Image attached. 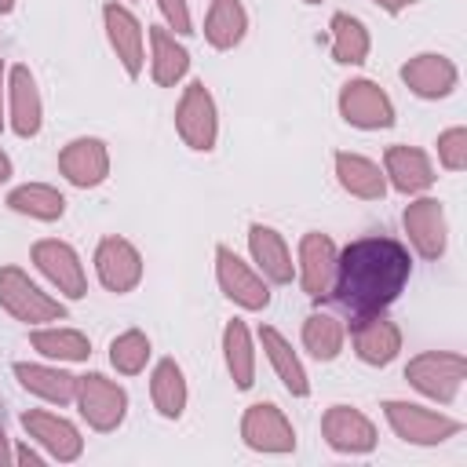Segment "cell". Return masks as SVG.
I'll return each instance as SVG.
<instances>
[{
	"mask_svg": "<svg viewBox=\"0 0 467 467\" xmlns=\"http://www.w3.org/2000/svg\"><path fill=\"white\" fill-rule=\"evenodd\" d=\"M7 120L18 139L40 135V124H44V102H40L36 77L22 62L7 69Z\"/></svg>",
	"mask_w": 467,
	"mask_h": 467,
	"instance_id": "ac0fdd59",
	"label": "cell"
},
{
	"mask_svg": "<svg viewBox=\"0 0 467 467\" xmlns=\"http://www.w3.org/2000/svg\"><path fill=\"white\" fill-rule=\"evenodd\" d=\"M150 398H153V409L164 416V420H179L186 412V401H190V390H186V376H182V365L175 358H161L153 365V376H150Z\"/></svg>",
	"mask_w": 467,
	"mask_h": 467,
	"instance_id": "4316f807",
	"label": "cell"
},
{
	"mask_svg": "<svg viewBox=\"0 0 467 467\" xmlns=\"http://www.w3.org/2000/svg\"><path fill=\"white\" fill-rule=\"evenodd\" d=\"M343 343H347V328H343V321L336 314H328V310L306 314V321H303V347H306L310 358L336 361Z\"/></svg>",
	"mask_w": 467,
	"mask_h": 467,
	"instance_id": "1f68e13d",
	"label": "cell"
},
{
	"mask_svg": "<svg viewBox=\"0 0 467 467\" xmlns=\"http://www.w3.org/2000/svg\"><path fill=\"white\" fill-rule=\"evenodd\" d=\"M401 226L409 234V244L416 248V255L423 259H441L445 255V244H449V223H445V208L438 197H412L401 212Z\"/></svg>",
	"mask_w": 467,
	"mask_h": 467,
	"instance_id": "8fae6325",
	"label": "cell"
},
{
	"mask_svg": "<svg viewBox=\"0 0 467 467\" xmlns=\"http://www.w3.org/2000/svg\"><path fill=\"white\" fill-rule=\"evenodd\" d=\"M409 277H412L409 248L394 237L368 234V237L350 241L347 248H336L328 296L354 325V321L383 314L405 292Z\"/></svg>",
	"mask_w": 467,
	"mask_h": 467,
	"instance_id": "6da1fadb",
	"label": "cell"
},
{
	"mask_svg": "<svg viewBox=\"0 0 467 467\" xmlns=\"http://www.w3.org/2000/svg\"><path fill=\"white\" fill-rule=\"evenodd\" d=\"M438 164L445 171H463L467 168V128L463 124L445 128L438 135Z\"/></svg>",
	"mask_w": 467,
	"mask_h": 467,
	"instance_id": "e575fe53",
	"label": "cell"
},
{
	"mask_svg": "<svg viewBox=\"0 0 467 467\" xmlns=\"http://www.w3.org/2000/svg\"><path fill=\"white\" fill-rule=\"evenodd\" d=\"M29 259H33V266L47 277V285L58 288V296H66V299H84V296H88L84 263H80V255H77L73 244H66V241H58V237H44V241L33 244Z\"/></svg>",
	"mask_w": 467,
	"mask_h": 467,
	"instance_id": "ba28073f",
	"label": "cell"
},
{
	"mask_svg": "<svg viewBox=\"0 0 467 467\" xmlns=\"http://www.w3.org/2000/svg\"><path fill=\"white\" fill-rule=\"evenodd\" d=\"M259 343H263V354H266V361L274 365L281 387H285L292 398H306V394H310V379H306V368H303L299 354L292 350V343H288L274 325H263V328H259Z\"/></svg>",
	"mask_w": 467,
	"mask_h": 467,
	"instance_id": "d4e9b609",
	"label": "cell"
},
{
	"mask_svg": "<svg viewBox=\"0 0 467 467\" xmlns=\"http://www.w3.org/2000/svg\"><path fill=\"white\" fill-rule=\"evenodd\" d=\"M7 463H15V452H11V441H7V434L0 427V467H7Z\"/></svg>",
	"mask_w": 467,
	"mask_h": 467,
	"instance_id": "ab89813d",
	"label": "cell"
},
{
	"mask_svg": "<svg viewBox=\"0 0 467 467\" xmlns=\"http://www.w3.org/2000/svg\"><path fill=\"white\" fill-rule=\"evenodd\" d=\"M4 106H7V66L0 58V128H4Z\"/></svg>",
	"mask_w": 467,
	"mask_h": 467,
	"instance_id": "f35d334b",
	"label": "cell"
},
{
	"mask_svg": "<svg viewBox=\"0 0 467 467\" xmlns=\"http://www.w3.org/2000/svg\"><path fill=\"white\" fill-rule=\"evenodd\" d=\"M0 306L22 325H47L66 317V303L47 296L22 266H0Z\"/></svg>",
	"mask_w": 467,
	"mask_h": 467,
	"instance_id": "3957f363",
	"label": "cell"
},
{
	"mask_svg": "<svg viewBox=\"0 0 467 467\" xmlns=\"http://www.w3.org/2000/svg\"><path fill=\"white\" fill-rule=\"evenodd\" d=\"M321 434H325L328 449H336L343 456H365L376 449V427L354 405H328L321 416Z\"/></svg>",
	"mask_w": 467,
	"mask_h": 467,
	"instance_id": "9a60e30c",
	"label": "cell"
},
{
	"mask_svg": "<svg viewBox=\"0 0 467 467\" xmlns=\"http://www.w3.org/2000/svg\"><path fill=\"white\" fill-rule=\"evenodd\" d=\"M332 266H336V241L321 230H310L299 237V263L296 277L310 299H325L332 285Z\"/></svg>",
	"mask_w": 467,
	"mask_h": 467,
	"instance_id": "d6986e66",
	"label": "cell"
},
{
	"mask_svg": "<svg viewBox=\"0 0 467 467\" xmlns=\"http://www.w3.org/2000/svg\"><path fill=\"white\" fill-rule=\"evenodd\" d=\"M168 29H175V36H190L193 33V18H190V4L186 0H157Z\"/></svg>",
	"mask_w": 467,
	"mask_h": 467,
	"instance_id": "d590c367",
	"label": "cell"
},
{
	"mask_svg": "<svg viewBox=\"0 0 467 467\" xmlns=\"http://www.w3.org/2000/svg\"><path fill=\"white\" fill-rule=\"evenodd\" d=\"M102 26H106V40H109L117 62L124 66V73L131 80H139L142 77V66H146V33H142V22L124 4H106L102 7Z\"/></svg>",
	"mask_w": 467,
	"mask_h": 467,
	"instance_id": "5bb4252c",
	"label": "cell"
},
{
	"mask_svg": "<svg viewBox=\"0 0 467 467\" xmlns=\"http://www.w3.org/2000/svg\"><path fill=\"white\" fill-rule=\"evenodd\" d=\"M379 11H387V15H401L405 7H412V0H372Z\"/></svg>",
	"mask_w": 467,
	"mask_h": 467,
	"instance_id": "74e56055",
	"label": "cell"
},
{
	"mask_svg": "<svg viewBox=\"0 0 467 467\" xmlns=\"http://www.w3.org/2000/svg\"><path fill=\"white\" fill-rule=\"evenodd\" d=\"M11 171H15V168H11V157H7L4 150H0V186H4L7 179H11Z\"/></svg>",
	"mask_w": 467,
	"mask_h": 467,
	"instance_id": "60d3db41",
	"label": "cell"
},
{
	"mask_svg": "<svg viewBox=\"0 0 467 467\" xmlns=\"http://www.w3.org/2000/svg\"><path fill=\"white\" fill-rule=\"evenodd\" d=\"M223 358H226V372L234 379L237 390H248L255 383V347H252V332L244 321H226L223 328Z\"/></svg>",
	"mask_w": 467,
	"mask_h": 467,
	"instance_id": "f1b7e54d",
	"label": "cell"
},
{
	"mask_svg": "<svg viewBox=\"0 0 467 467\" xmlns=\"http://www.w3.org/2000/svg\"><path fill=\"white\" fill-rule=\"evenodd\" d=\"M29 347L36 354H44L47 361H88L91 358V339L77 328H62V325H47V328H33L29 332Z\"/></svg>",
	"mask_w": 467,
	"mask_h": 467,
	"instance_id": "4dcf8cb0",
	"label": "cell"
},
{
	"mask_svg": "<svg viewBox=\"0 0 467 467\" xmlns=\"http://www.w3.org/2000/svg\"><path fill=\"white\" fill-rule=\"evenodd\" d=\"M350 343H354L358 361H365L372 368H383L401 350V328L390 317L376 314V317H365V321H354L350 325Z\"/></svg>",
	"mask_w": 467,
	"mask_h": 467,
	"instance_id": "44dd1931",
	"label": "cell"
},
{
	"mask_svg": "<svg viewBox=\"0 0 467 467\" xmlns=\"http://www.w3.org/2000/svg\"><path fill=\"white\" fill-rule=\"evenodd\" d=\"M44 460H51V456L40 452V449H33V445H18L15 449V463H44Z\"/></svg>",
	"mask_w": 467,
	"mask_h": 467,
	"instance_id": "8d00e7d4",
	"label": "cell"
},
{
	"mask_svg": "<svg viewBox=\"0 0 467 467\" xmlns=\"http://www.w3.org/2000/svg\"><path fill=\"white\" fill-rule=\"evenodd\" d=\"M215 281H219L223 296L230 303H237L241 310H266L270 306V281L226 244L215 248Z\"/></svg>",
	"mask_w": 467,
	"mask_h": 467,
	"instance_id": "52a82bcc",
	"label": "cell"
},
{
	"mask_svg": "<svg viewBox=\"0 0 467 467\" xmlns=\"http://www.w3.org/2000/svg\"><path fill=\"white\" fill-rule=\"evenodd\" d=\"M336 179H339V186L350 197H361V201H379L387 193L383 168L376 161L361 157V153H350V150H339L336 153Z\"/></svg>",
	"mask_w": 467,
	"mask_h": 467,
	"instance_id": "484cf974",
	"label": "cell"
},
{
	"mask_svg": "<svg viewBox=\"0 0 467 467\" xmlns=\"http://www.w3.org/2000/svg\"><path fill=\"white\" fill-rule=\"evenodd\" d=\"M15 11V0H0V15H11Z\"/></svg>",
	"mask_w": 467,
	"mask_h": 467,
	"instance_id": "b9f144b4",
	"label": "cell"
},
{
	"mask_svg": "<svg viewBox=\"0 0 467 467\" xmlns=\"http://www.w3.org/2000/svg\"><path fill=\"white\" fill-rule=\"evenodd\" d=\"M303 4H321V0H303Z\"/></svg>",
	"mask_w": 467,
	"mask_h": 467,
	"instance_id": "7bdbcfd3",
	"label": "cell"
},
{
	"mask_svg": "<svg viewBox=\"0 0 467 467\" xmlns=\"http://www.w3.org/2000/svg\"><path fill=\"white\" fill-rule=\"evenodd\" d=\"M339 117L350 128L379 131V128H390L394 124V102H390V95L376 80L358 77V80H347L339 88Z\"/></svg>",
	"mask_w": 467,
	"mask_h": 467,
	"instance_id": "30bf717a",
	"label": "cell"
},
{
	"mask_svg": "<svg viewBox=\"0 0 467 467\" xmlns=\"http://www.w3.org/2000/svg\"><path fill=\"white\" fill-rule=\"evenodd\" d=\"M383 416H387L390 431L409 445H441V441H449L463 431L460 420H452L445 412H434V409H423L416 401H398V398L383 401Z\"/></svg>",
	"mask_w": 467,
	"mask_h": 467,
	"instance_id": "277c9868",
	"label": "cell"
},
{
	"mask_svg": "<svg viewBox=\"0 0 467 467\" xmlns=\"http://www.w3.org/2000/svg\"><path fill=\"white\" fill-rule=\"evenodd\" d=\"M22 431L29 434L33 445H40V449H44L51 460H58V463H73V460H80V452H84L80 431H77L66 416H55V412H47V409H29V412H22Z\"/></svg>",
	"mask_w": 467,
	"mask_h": 467,
	"instance_id": "4fadbf2b",
	"label": "cell"
},
{
	"mask_svg": "<svg viewBox=\"0 0 467 467\" xmlns=\"http://www.w3.org/2000/svg\"><path fill=\"white\" fill-rule=\"evenodd\" d=\"M150 77L157 88H175L190 73V51L164 26H150Z\"/></svg>",
	"mask_w": 467,
	"mask_h": 467,
	"instance_id": "cb8c5ba5",
	"label": "cell"
},
{
	"mask_svg": "<svg viewBox=\"0 0 467 467\" xmlns=\"http://www.w3.org/2000/svg\"><path fill=\"white\" fill-rule=\"evenodd\" d=\"M95 274H99L106 292L124 296V292L139 288V281H142V255L128 237L109 234L95 248Z\"/></svg>",
	"mask_w": 467,
	"mask_h": 467,
	"instance_id": "7c38bea8",
	"label": "cell"
},
{
	"mask_svg": "<svg viewBox=\"0 0 467 467\" xmlns=\"http://www.w3.org/2000/svg\"><path fill=\"white\" fill-rule=\"evenodd\" d=\"M241 441L252 452L285 456V452H296V427L274 401H255L241 416Z\"/></svg>",
	"mask_w": 467,
	"mask_h": 467,
	"instance_id": "9c48e42d",
	"label": "cell"
},
{
	"mask_svg": "<svg viewBox=\"0 0 467 467\" xmlns=\"http://www.w3.org/2000/svg\"><path fill=\"white\" fill-rule=\"evenodd\" d=\"M175 131L197 153L215 150V139H219V109H215V99L204 88V80H190L182 88L179 106H175Z\"/></svg>",
	"mask_w": 467,
	"mask_h": 467,
	"instance_id": "5b68a950",
	"label": "cell"
},
{
	"mask_svg": "<svg viewBox=\"0 0 467 467\" xmlns=\"http://www.w3.org/2000/svg\"><path fill=\"white\" fill-rule=\"evenodd\" d=\"M58 171L69 186H80V190H95L106 182L109 175V150L102 139H91V135H80L73 142H66L58 150Z\"/></svg>",
	"mask_w": 467,
	"mask_h": 467,
	"instance_id": "e0dca14e",
	"label": "cell"
},
{
	"mask_svg": "<svg viewBox=\"0 0 467 467\" xmlns=\"http://www.w3.org/2000/svg\"><path fill=\"white\" fill-rule=\"evenodd\" d=\"M7 208L18 215H29V219H40V223H55L66 215V197H62V190H55L47 182H22L7 193Z\"/></svg>",
	"mask_w": 467,
	"mask_h": 467,
	"instance_id": "f546056e",
	"label": "cell"
},
{
	"mask_svg": "<svg viewBox=\"0 0 467 467\" xmlns=\"http://www.w3.org/2000/svg\"><path fill=\"white\" fill-rule=\"evenodd\" d=\"M77 409L80 416L88 420L91 431L99 434H109L124 423L128 416V394L120 383H113L109 376L102 372H88V376H77Z\"/></svg>",
	"mask_w": 467,
	"mask_h": 467,
	"instance_id": "8992f818",
	"label": "cell"
},
{
	"mask_svg": "<svg viewBox=\"0 0 467 467\" xmlns=\"http://www.w3.org/2000/svg\"><path fill=\"white\" fill-rule=\"evenodd\" d=\"M150 336L139 332V328H128L120 336L109 339V365L120 372V376H139L150 361Z\"/></svg>",
	"mask_w": 467,
	"mask_h": 467,
	"instance_id": "836d02e7",
	"label": "cell"
},
{
	"mask_svg": "<svg viewBox=\"0 0 467 467\" xmlns=\"http://www.w3.org/2000/svg\"><path fill=\"white\" fill-rule=\"evenodd\" d=\"M383 175H387V186H394L398 193L405 197H420L434 186V164L423 150L416 146H387L383 150Z\"/></svg>",
	"mask_w": 467,
	"mask_h": 467,
	"instance_id": "ffe728a7",
	"label": "cell"
},
{
	"mask_svg": "<svg viewBox=\"0 0 467 467\" xmlns=\"http://www.w3.org/2000/svg\"><path fill=\"white\" fill-rule=\"evenodd\" d=\"M463 376H467V358L456 350H423V354L409 358V365H405L409 387L420 390L423 398L438 401V405L456 401Z\"/></svg>",
	"mask_w": 467,
	"mask_h": 467,
	"instance_id": "7a4b0ae2",
	"label": "cell"
},
{
	"mask_svg": "<svg viewBox=\"0 0 467 467\" xmlns=\"http://www.w3.org/2000/svg\"><path fill=\"white\" fill-rule=\"evenodd\" d=\"M248 252H252L255 270H259L270 285H292L296 263H292V252H288L285 237H281L274 226L252 223V226H248Z\"/></svg>",
	"mask_w": 467,
	"mask_h": 467,
	"instance_id": "7402d4cb",
	"label": "cell"
},
{
	"mask_svg": "<svg viewBox=\"0 0 467 467\" xmlns=\"http://www.w3.org/2000/svg\"><path fill=\"white\" fill-rule=\"evenodd\" d=\"M15 379L22 390L51 401V405H69L77 398V376L58 368V365H36V361H15Z\"/></svg>",
	"mask_w": 467,
	"mask_h": 467,
	"instance_id": "603a6c76",
	"label": "cell"
},
{
	"mask_svg": "<svg viewBox=\"0 0 467 467\" xmlns=\"http://www.w3.org/2000/svg\"><path fill=\"white\" fill-rule=\"evenodd\" d=\"M328 29H332V58L339 66H361L368 58L372 40H368V29H365L361 18H354L347 11H336Z\"/></svg>",
	"mask_w": 467,
	"mask_h": 467,
	"instance_id": "d6a6232c",
	"label": "cell"
},
{
	"mask_svg": "<svg viewBox=\"0 0 467 467\" xmlns=\"http://www.w3.org/2000/svg\"><path fill=\"white\" fill-rule=\"evenodd\" d=\"M248 33V11L241 0H212L204 15V40L215 51H230Z\"/></svg>",
	"mask_w": 467,
	"mask_h": 467,
	"instance_id": "83f0119b",
	"label": "cell"
},
{
	"mask_svg": "<svg viewBox=\"0 0 467 467\" xmlns=\"http://www.w3.org/2000/svg\"><path fill=\"white\" fill-rule=\"evenodd\" d=\"M401 80L405 88L416 95V99H449L460 84V69L449 55H438V51H423V55H412L405 66H401Z\"/></svg>",
	"mask_w": 467,
	"mask_h": 467,
	"instance_id": "2e32d148",
	"label": "cell"
}]
</instances>
